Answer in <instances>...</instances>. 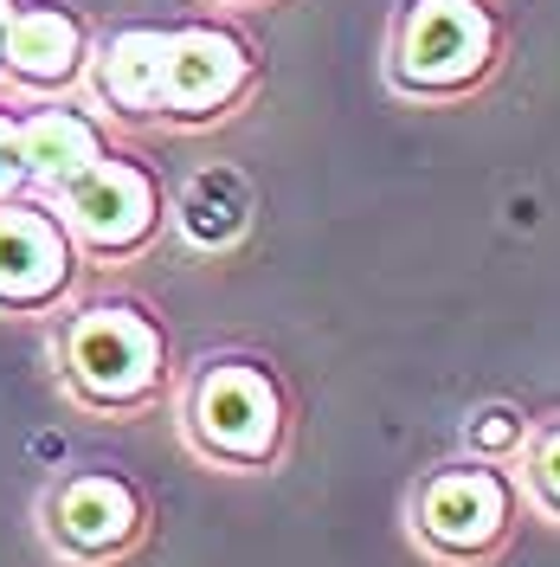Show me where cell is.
<instances>
[{
	"instance_id": "9c48e42d",
	"label": "cell",
	"mask_w": 560,
	"mask_h": 567,
	"mask_svg": "<svg viewBox=\"0 0 560 567\" xmlns=\"http://www.w3.org/2000/svg\"><path fill=\"white\" fill-rule=\"evenodd\" d=\"M91 65V33L84 20L59 7V0H33V7H13V27H7V65L0 78L27 97H65L71 84Z\"/></svg>"
},
{
	"instance_id": "52a82bcc",
	"label": "cell",
	"mask_w": 560,
	"mask_h": 567,
	"mask_svg": "<svg viewBox=\"0 0 560 567\" xmlns=\"http://www.w3.org/2000/svg\"><path fill=\"white\" fill-rule=\"evenodd\" d=\"M84 284V251L45 194L0 200V317H59Z\"/></svg>"
},
{
	"instance_id": "4fadbf2b",
	"label": "cell",
	"mask_w": 560,
	"mask_h": 567,
	"mask_svg": "<svg viewBox=\"0 0 560 567\" xmlns=\"http://www.w3.org/2000/svg\"><path fill=\"white\" fill-rule=\"evenodd\" d=\"M509 471H516V491H522L528 516L560 523V413H548V420H528L522 452L509 458Z\"/></svg>"
},
{
	"instance_id": "2e32d148",
	"label": "cell",
	"mask_w": 560,
	"mask_h": 567,
	"mask_svg": "<svg viewBox=\"0 0 560 567\" xmlns=\"http://www.w3.org/2000/svg\"><path fill=\"white\" fill-rule=\"evenodd\" d=\"M13 7H20V0H0V65H7V27H13Z\"/></svg>"
},
{
	"instance_id": "3957f363",
	"label": "cell",
	"mask_w": 560,
	"mask_h": 567,
	"mask_svg": "<svg viewBox=\"0 0 560 567\" xmlns=\"http://www.w3.org/2000/svg\"><path fill=\"white\" fill-rule=\"evenodd\" d=\"M522 523L516 471L490 458L432 464L406 496V529L432 567H490Z\"/></svg>"
},
{
	"instance_id": "277c9868",
	"label": "cell",
	"mask_w": 560,
	"mask_h": 567,
	"mask_svg": "<svg viewBox=\"0 0 560 567\" xmlns=\"http://www.w3.org/2000/svg\"><path fill=\"white\" fill-rule=\"evenodd\" d=\"M59 219H65V233L77 239L84 251V265H129L142 251L162 239V226H168V194H162V175L136 162V155H123V148H104L91 168H77L65 187H52L45 194Z\"/></svg>"
},
{
	"instance_id": "7c38bea8",
	"label": "cell",
	"mask_w": 560,
	"mask_h": 567,
	"mask_svg": "<svg viewBox=\"0 0 560 567\" xmlns=\"http://www.w3.org/2000/svg\"><path fill=\"white\" fill-rule=\"evenodd\" d=\"M251 213H258V200H251L246 175H232V168H200L168 200V219L194 251H232L251 233Z\"/></svg>"
},
{
	"instance_id": "5bb4252c",
	"label": "cell",
	"mask_w": 560,
	"mask_h": 567,
	"mask_svg": "<svg viewBox=\"0 0 560 567\" xmlns=\"http://www.w3.org/2000/svg\"><path fill=\"white\" fill-rule=\"evenodd\" d=\"M522 432H528L522 406H477V413L464 420V452H470V458H490V464H509L522 452Z\"/></svg>"
},
{
	"instance_id": "5b68a950",
	"label": "cell",
	"mask_w": 560,
	"mask_h": 567,
	"mask_svg": "<svg viewBox=\"0 0 560 567\" xmlns=\"http://www.w3.org/2000/svg\"><path fill=\"white\" fill-rule=\"evenodd\" d=\"M148 496L136 477L110 471V464H84V471H59L39 491V535L52 548V561L65 567H116L148 542Z\"/></svg>"
},
{
	"instance_id": "ba28073f",
	"label": "cell",
	"mask_w": 560,
	"mask_h": 567,
	"mask_svg": "<svg viewBox=\"0 0 560 567\" xmlns=\"http://www.w3.org/2000/svg\"><path fill=\"white\" fill-rule=\"evenodd\" d=\"M251 45L226 27H175L162 65V116L155 123H212L251 91Z\"/></svg>"
},
{
	"instance_id": "8fae6325",
	"label": "cell",
	"mask_w": 560,
	"mask_h": 567,
	"mask_svg": "<svg viewBox=\"0 0 560 567\" xmlns=\"http://www.w3.org/2000/svg\"><path fill=\"white\" fill-rule=\"evenodd\" d=\"M104 123L84 116V110L59 104V97H39L33 110H20V162H27V181L33 194H52L65 187L77 168H91L104 155Z\"/></svg>"
},
{
	"instance_id": "6da1fadb",
	"label": "cell",
	"mask_w": 560,
	"mask_h": 567,
	"mask_svg": "<svg viewBox=\"0 0 560 567\" xmlns=\"http://www.w3.org/2000/svg\"><path fill=\"white\" fill-rule=\"evenodd\" d=\"M52 374L71 406L136 420L175 381L168 329L136 297H71L52 317Z\"/></svg>"
},
{
	"instance_id": "30bf717a",
	"label": "cell",
	"mask_w": 560,
	"mask_h": 567,
	"mask_svg": "<svg viewBox=\"0 0 560 567\" xmlns=\"http://www.w3.org/2000/svg\"><path fill=\"white\" fill-rule=\"evenodd\" d=\"M162 65H168V27H123L91 52V91L116 123H155L162 116Z\"/></svg>"
},
{
	"instance_id": "9a60e30c",
	"label": "cell",
	"mask_w": 560,
	"mask_h": 567,
	"mask_svg": "<svg viewBox=\"0 0 560 567\" xmlns=\"http://www.w3.org/2000/svg\"><path fill=\"white\" fill-rule=\"evenodd\" d=\"M27 187L33 181H27V162H20V110L0 104V200H13Z\"/></svg>"
},
{
	"instance_id": "7a4b0ae2",
	"label": "cell",
	"mask_w": 560,
	"mask_h": 567,
	"mask_svg": "<svg viewBox=\"0 0 560 567\" xmlns=\"http://www.w3.org/2000/svg\"><path fill=\"white\" fill-rule=\"evenodd\" d=\"M175 425L200 464L258 477L290 445V393L265 354H207L180 374Z\"/></svg>"
},
{
	"instance_id": "8992f818",
	"label": "cell",
	"mask_w": 560,
	"mask_h": 567,
	"mask_svg": "<svg viewBox=\"0 0 560 567\" xmlns=\"http://www.w3.org/2000/svg\"><path fill=\"white\" fill-rule=\"evenodd\" d=\"M496 65V20L484 0H406L393 27V84L406 97H457Z\"/></svg>"
}]
</instances>
